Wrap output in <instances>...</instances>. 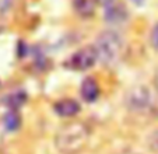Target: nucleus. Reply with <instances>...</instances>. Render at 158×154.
<instances>
[{
	"label": "nucleus",
	"instance_id": "1",
	"mask_svg": "<svg viewBox=\"0 0 158 154\" xmlns=\"http://www.w3.org/2000/svg\"><path fill=\"white\" fill-rule=\"evenodd\" d=\"M89 140V129L83 122H72L57 132L55 144L62 154H77Z\"/></svg>",
	"mask_w": 158,
	"mask_h": 154
},
{
	"label": "nucleus",
	"instance_id": "2",
	"mask_svg": "<svg viewBox=\"0 0 158 154\" xmlns=\"http://www.w3.org/2000/svg\"><path fill=\"white\" fill-rule=\"evenodd\" d=\"M95 50L98 59L104 65L112 66L119 60L122 53V39L115 31H104L98 35L95 42Z\"/></svg>",
	"mask_w": 158,
	"mask_h": 154
},
{
	"label": "nucleus",
	"instance_id": "3",
	"mask_svg": "<svg viewBox=\"0 0 158 154\" xmlns=\"http://www.w3.org/2000/svg\"><path fill=\"white\" fill-rule=\"evenodd\" d=\"M151 91L148 87L146 86H134L126 94V107L130 111H144L146 108H148L151 105Z\"/></svg>",
	"mask_w": 158,
	"mask_h": 154
},
{
	"label": "nucleus",
	"instance_id": "4",
	"mask_svg": "<svg viewBox=\"0 0 158 154\" xmlns=\"http://www.w3.org/2000/svg\"><path fill=\"white\" fill-rule=\"evenodd\" d=\"M97 60H98V55H97L95 48L85 46L73 55L69 62V66L74 70H88L89 67L95 65Z\"/></svg>",
	"mask_w": 158,
	"mask_h": 154
},
{
	"label": "nucleus",
	"instance_id": "5",
	"mask_svg": "<svg viewBox=\"0 0 158 154\" xmlns=\"http://www.w3.org/2000/svg\"><path fill=\"white\" fill-rule=\"evenodd\" d=\"M105 18L110 24H119L127 18V10L123 4L114 2V3L105 6Z\"/></svg>",
	"mask_w": 158,
	"mask_h": 154
},
{
	"label": "nucleus",
	"instance_id": "6",
	"mask_svg": "<svg viewBox=\"0 0 158 154\" xmlns=\"http://www.w3.org/2000/svg\"><path fill=\"white\" fill-rule=\"evenodd\" d=\"M55 112L62 118H69V116H74L76 113L80 112V105L77 101L66 98V100H60L55 104Z\"/></svg>",
	"mask_w": 158,
	"mask_h": 154
},
{
	"label": "nucleus",
	"instance_id": "7",
	"mask_svg": "<svg viewBox=\"0 0 158 154\" xmlns=\"http://www.w3.org/2000/svg\"><path fill=\"white\" fill-rule=\"evenodd\" d=\"M99 95V88H98V84L94 79L91 77H87L85 80L83 81L81 84V97H83L84 101L87 102H93L98 98Z\"/></svg>",
	"mask_w": 158,
	"mask_h": 154
},
{
	"label": "nucleus",
	"instance_id": "8",
	"mask_svg": "<svg viewBox=\"0 0 158 154\" xmlns=\"http://www.w3.org/2000/svg\"><path fill=\"white\" fill-rule=\"evenodd\" d=\"M73 6L81 17H91L95 13V0H74Z\"/></svg>",
	"mask_w": 158,
	"mask_h": 154
},
{
	"label": "nucleus",
	"instance_id": "9",
	"mask_svg": "<svg viewBox=\"0 0 158 154\" xmlns=\"http://www.w3.org/2000/svg\"><path fill=\"white\" fill-rule=\"evenodd\" d=\"M25 102H27V94H25V91L11 92V94L6 98V105L10 108V109H14V111H17L18 108H21Z\"/></svg>",
	"mask_w": 158,
	"mask_h": 154
},
{
	"label": "nucleus",
	"instance_id": "10",
	"mask_svg": "<svg viewBox=\"0 0 158 154\" xmlns=\"http://www.w3.org/2000/svg\"><path fill=\"white\" fill-rule=\"evenodd\" d=\"M3 123H4V126H6V129L9 132L17 130L18 127L21 126V118H20V115H18L17 111L10 109V112H7L6 115H4Z\"/></svg>",
	"mask_w": 158,
	"mask_h": 154
},
{
	"label": "nucleus",
	"instance_id": "11",
	"mask_svg": "<svg viewBox=\"0 0 158 154\" xmlns=\"http://www.w3.org/2000/svg\"><path fill=\"white\" fill-rule=\"evenodd\" d=\"M148 146L151 150L154 151H158V130L152 132L148 137Z\"/></svg>",
	"mask_w": 158,
	"mask_h": 154
},
{
	"label": "nucleus",
	"instance_id": "12",
	"mask_svg": "<svg viewBox=\"0 0 158 154\" xmlns=\"http://www.w3.org/2000/svg\"><path fill=\"white\" fill-rule=\"evenodd\" d=\"M151 44L155 49H158V23L155 24L151 31Z\"/></svg>",
	"mask_w": 158,
	"mask_h": 154
},
{
	"label": "nucleus",
	"instance_id": "13",
	"mask_svg": "<svg viewBox=\"0 0 158 154\" xmlns=\"http://www.w3.org/2000/svg\"><path fill=\"white\" fill-rule=\"evenodd\" d=\"M104 6H108V4H110V3H114V2H116V0H99Z\"/></svg>",
	"mask_w": 158,
	"mask_h": 154
},
{
	"label": "nucleus",
	"instance_id": "14",
	"mask_svg": "<svg viewBox=\"0 0 158 154\" xmlns=\"http://www.w3.org/2000/svg\"><path fill=\"white\" fill-rule=\"evenodd\" d=\"M130 2H133V3L137 4V6H141V4L144 3V0H130Z\"/></svg>",
	"mask_w": 158,
	"mask_h": 154
},
{
	"label": "nucleus",
	"instance_id": "15",
	"mask_svg": "<svg viewBox=\"0 0 158 154\" xmlns=\"http://www.w3.org/2000/svg\"><path fill=\"white\" fill-rule=\"evenodd\" d=\"M155 84H157V86H158V74H157V76H155Z\"/></svg>",
	"mask_w": 158,
	"mask_h": 154
}]
</instances>
